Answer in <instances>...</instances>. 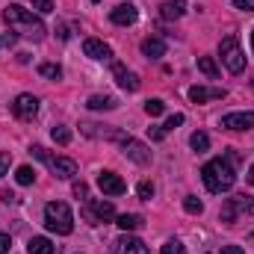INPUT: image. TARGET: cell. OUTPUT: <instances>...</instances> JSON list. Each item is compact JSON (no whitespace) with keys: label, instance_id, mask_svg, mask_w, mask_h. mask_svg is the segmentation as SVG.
Instances as JSON below:
<instances>
[{"label":"cell","instance_id":"cell-11","mask_svg":"<svg viewBox=\"0 0 254 254\" xmlns=\"http://www.w3.org/2000/svg\"><path fill=\"white\" fill-rule=\"evenodd\" d=\"M83 54L89 57V60H113V48L107 45V42H101V39H86L83 42Z\"/></svg>","mask_w":254,"mask_h":254},{"label":"cell","instance_id":"cell-36","mask_svg":"<svg viewBox=\"0 0 254 254\" xmlns=\"http://www.w3.org/2000/svg\"><path fill=\"white\" fill-rule=\"evenodd\" d=\"M9 246H12L9 234H0V254H6V252H9Z\"/></svg>","mask_w":254,"mask_h":254},{"label":"cell","instance_id":"cell-40","mask_svg":"<svg viewBox=\"0 0 254 254\" xmlns=\"http://www.w3.org/2000/svg\"><path fill=\"white\" fill-rule=\"evenodd\" d=\"M249 181H252V184H254V166H252V169H249Z\"/></svg>","mask_w":254,"mask_h":254},{"label":"cell","instance_id":"cell-3","mask_svg":"<svg viewBox=\"0 0 254 254\" xmlns=\"http://www.w3.org/2000/svg\"><path fill=\"white\" fill-rule=\"evenodd\" d=\"M45 225L51 234H60V237H68L74 231V216H71V207L65 201H51L45 207Z\"/></svg>","mask_w":254,"mask_h":254},{"label":"cell","instance_id":"cell-38","mask_svg":"<svg viewBox=\"0 0 254 254\" xmlns=\"http://www.w3.org/2000/svg\"><path fill=\"white\" fill-rule=\"evenodd\" d=\"M219 254H246V252H243L240 246H222V252Z\"/></svg>","mask_w":254,"mask_h":254},{"label":"cell","instance_id":"cell-32","mask_svg":"<svg viewBox=\"0 0 254 254\" xmlns=\"http://www.w3.org/2000/svg\"><path fill=\"white\" fill-rule=\"evenodd\" d=\"M184 125V116H181V113H175V116H169V122H166V130H175V127H181Z\"/></svg>","mask_w":254,"mask_h":254},{"label":"cell","instance_id":"cell-26","mask_svg":"<svg viewBox=\"0 0 254 254\" xmlns=\"http://www.w3.org/2000/svg\"><path fill=\"white\" fill-rule=\"evenodd\" d=\"M184 210H187V213H192V216H198V213L204 210V204H201V198L187 195V198H184Z\"/></svg>","mask_w":254,"mask_h":254},{"label":"cell","instance_id":"cell-9","mask_svg":"<svg viewBox=\"0 0 254 254\" xmlns=\"http://www.w3.org/2000/svg\"><path fill=\"white\" fill-rule=\"evenodd\" d=\"M12 113H15L18 119H33V116L39 113V98H33V95H18V98L12 101Z\"/></svg>","mask_w":254,"mask_h":254},{"label":"cell","instance_id":"cell-15","mask_svg":"<svg viewBox=\"0 0 254 254\" xmlns=\"http://www.w3.org/2000/svg\"><path fill=\"white\" fill-rule=\"evenodd\" d=\"M225 130H252L254 127V113H228L222 119Z\"/></svg>","mask_w":254,"mask_h":254},{"label":"cell","instance_id":"cell-41","mask_svg":"<svg viewBox=\"0 0 254 254\" xmlns=\"http://www.w3.org/2000/svg\"><path fill=\"white\" fill-rule=\"evenodd\" d=\"M252 51H254V30H252Z\"/></svg>","mask_w":254,"mask_h":254},{"label":"cell","instance_id":"cell-8","mask_svg":"<svg viewBox=\"0 0 254 254\" xmlns=\"http://www.w3.org/2000/svg\"><path fill=\"white\" fill-rule=\"evenodd\" d=\"M122 151H125L133 163H139V166H148V163H151V151H148V145H142V142L133 139V136H125V139H122Z\"/></svg>","mask_w":254,"mask_h":254},{"label":"cell","instance_id":"cell-27","mask_svg":"<svg viewBox=\"0 0 254 254\" xmlns=\"http://www.w3.org/2000/svg\"><path fill=\"white\" fill-rule=\"evenodd\" d=\"M163 110H166V104H163L160 98H151V101H145V113H148V116H163Z\"/></svg>","mask_w":254,"mask_h":254},{"label":"cell","instance_id":"cell-37","mask_svg":"<svg viewBox=\"0 0 254 254\" xmlns=\"http://www.w3.org/2000/svg\"><path fill=\"white\" fill-rule=\"evenodd\" d=\"M39 12H54V0H39Z\"/></svg>","mask_w":254,"mask_h":254},{"label":"cell","instance_id":"cell-19","mask_svg":"<svg viewBox=\"0 0 254 254\" xmlns=\"http://www.w3.org/2000/svg\"><path fill=\"white\" fill-rule=\"evenodd\" d=\"M184 9H187V0H169V3H163L160 15H163L166 21H178V18L184 15Z\"/></svg>","mask_w":254,"mask_h":254},{"label":"cell","instance_id":"cell-24","mask_svg":"<svg viewBox=\"0 0 254 254\" xmlns=\"http://www.w3.org/2000/svg\"><path fill=\"white\" fill-rule=\"evenodd\" d=\"M15 181H18L21 187H30V184L36 181V172H33L30 166H18V172H15Z\"/></svg>","mask_w":254,"mask_h":254},{"label":"cell","instance_id":"cell-34","mask_svg":"<svg viewBox=\"0 0 254 254\" xmlns=\"http://www.w3.org/2000/svg\"><path fill=\"white\" fill-rule=\"evenodd\" d=\"M234 6L243 12H254V0H234Z\"/></svg>","mask_w":254,"mask_h":254},{"label":"cell","instance_id":"cell-30","mask_svg":"<svg viewBox=\"0 0 254 254\" xmlns=\"http://www.w3.org/2000/svg\"><path fill=\"white\" fill-rule=\"evenodd\" d=\"M9 166H12V154L9 151H0V178L9 175Z\"/></svg>","mask_w":254,"mask_h":254},{"label":"cell","instance_id":"cell-23","mask_svg":"<svg viewBox=\"0 0 254 254\" xmlns=\"http://www.w3.org/2000/svg\"><path fill=\"white\" fill-rule=\"evenodd\" d=\"M190 145L195 148V151H207V148H210V136H207L204 130H195V133L190 136Z\"/></svg>","mask_w":254,"mask_h":254},{"label":"cell","instance_id":"cell-4","mask_svg":"<svg viewBox=\"0 0 254 254\" xmlns=\"http://www.w3.org/2000/svg\"><path fill=\"white\" fill-rule=\"evenodd\" d=\"M30 154H33V157H39L42 163H48V169H51L60 181H71V178L77 175V163H74V160H68V157H54V154H48L42 145H33V148H30Z\"/></svg>","mask_w":254,"mask_h":254},{"label":"cell","instance_id":"cell-39","mask_svg":"<svg viewBox=\"0 0 254 254\" xmlns=\"http://www.w3.org/2000/svg\"><path fill=\"white\" fill-rule=\"evenodd\" d=\"M3 42H6V45H15V42H18V36H15V33H6V36H3Z\"/></svg>","mask_w":254,"mask_h":254},{"label":"cell","instance_id":"cell-16","mask_svg":"<svg viewBox=\"0 0 254 254\" xmlns=\"http://www.w3.org/2000/svg\"><path fill=\"white\" fill-rule=\"evenodd\" d=\"M228 92L225 89H207V86H192L190 89V101L192 104H207V101H222Z\"/></svg>","mask_w":254,"mask_h":254},{"label":"cell","instance_id":"cell-10","mask_svg":"<svg viewBox=\"0 0 254 254\" xmlns=\"http://www.w3.org/2000/svg\"><path fill=\"white\" fill-rule=\"evenodd\" d=\"M113 254H151L148 252V246L142 243V240H136V237H119L116 243H113Z\"/></svg>","mask_w":254,"mask_h":254},{"label":"cell","instance_id":"cell-35","mask_svg":"<svg viewBox=\"0 0 254 254\" xmlns=\"http://www.w3.org/2000/svg\"><path fill=\"white\" fill-rule=\"evenodd\" d=\"M74 195H77V198H86V195H89V187H86L83 181H80V184H74Z\"/></svg>","mask_w":254,"mask_h":254},{"label":"cell","instance_id":"cell-18","mask_svg":"<svg viewBox=\"0 0 254 254\" xmlns=\"http://www.w3.org/2000/svg\"><path fill=\"white\" fill-rule=\"evenodd\" d=\"M27 252L30 254H57V246L48 240V237H33L27 243Z\"/></svg>","mask_w":254,"mask_h":254},{"label":"cell","instance_id":"cell-13","mask_svg":"<svg viewBox=\"0 0 254 254\" xmlns=\"http://www.w3.org/2000/svg\"><path fill=\"white\" fill-rule=\"evenodd\" d=\"M113 77H116V83H119L125 92H139V77H136L130 68H125L122 63L113 65Z\"/></svg>","mask_w":254,"mask_h":254},{"label":"cell","instance_id":"cell-17","mask_svg":"<svg viewBox=\"0 0 254 254\" xmlns=\"http://www.w3.org/2000/svg\"><path fill=\"white\" fill-rule=\"evenodd\" d=\"M142 54H145L148 60H160V57H166V42L157 39V36H148V39L142 42Z\"/></svg>","mask_w":254,"mask_h":254},{"label":"cell","instance_id":"cell-7","mask_svg":"<svg viewBox=\"0 0 254 254\" xmlns=\"http://www.w3.org/2000/svg\"><path fill=\"white\" fill-rule=\"evenodd\" d=\"M116 216V207L104 198H89V204L83 207V219L92 222V225H101V222H110Z\"/></svg>","mask_w":254,"mask_h":254},{"label":"cell","instance_id":"cell-29","mask_svg":"<svg viewBox=\"0 0 254 254\" xmlns=\"http://www.w3.org/2000/svg\"><path fill=\"white\" fill-rule=\"evenodd\" d=\"M51 136H54V142H60V145H68V142H71V130H68V127H54Z\"/></svg>","mask_w":254,"mask_h":254},{"label":"cell","instance_id":"cell-5","mask_svg":"<svg viewBox=\"0 0 254 254\" xmlns=\"http://www.w3.org/2000/svg\"><path fill=\"white\" fill-rule=\"evenodd\" d=\"M219 54H222V63H225V68H228L231 74H240V71L246 68V54L240 51L237 36H225L222 45H219Z\"/></svg>","mask_w":254,"mask_h":254},{"label":"cell","instance_id":"cell-31","mask_svg":"<svg viewBox=\"0 0 254 254\" xmlns=\"http://www.w3.org/2000/svg\"><path fill=\"white\" fill-rule=\"evenodd\" d=\"M139 198H145V201H151V198H154V184H148V181H145V184H139Z\"/></svg>","mask_w":254,"mask_h":254},{"label":"cell","instance_id":"cell-12","mask_svg":"<svg viewBox=\"0 0 254 254\" xmlns=\"http://www.w3.org/2000/svg\"><path fill=\"white\" fill-rule=\"evenodd\" d=\"M136 18H139V12H136L133 3H119V6L110 12V21L119 24V27H130V24H136Z\"/></svg>","mask_w":254,"mask_h":254},{"label":"cell","instance_id":"cell-6","mask_svg":"<svg viewBox=\"0 0 254 254\" xmlns=\"http://www.w3.org/2000/svg\"><path fill=\"white\" fill-rule=\"evenodd\" d=\"M240 213H249V216H254V201L249 198V195H234V198H228L219 216H222V222H225V225H234Z\"/></svg>","mask_w":254,"mask_h":254},{"label":"cell","instance_id":"cell-20","mask_svg":"<svg viewBox=\"0 0 254 254\" xmlns=\"http://www.w3.org/2000/svg\"><path fill=\"white\" fill-rule=\"evenodd\" d=\"M86 107L95 110V113H101V110H116L119 104H116V98H110V95H92V98L86 101Z\"/></svg>","mask_w":254,"mask_h":254},{"label":"cell","instance_id":"cell-14","mask_svg":"<svg viewBox=\"0 0 254 254\" xmlns=\"http://www.w3.org/2000/svg\"><path fill=\"white\" fill-rule=\"evenodd\" d=\"M98 187H101L104 195H122V192L127 190V184L119 175H113V172H101V175H98Z\"/></svg>","mask_w":254,"mask_h":254},{"label":"cell","instance_id":"cell-25","mask_svg":"<svg viewBox=\"0 0 254 254\" xmlns=\"http://www.w3.org/2000/svg\"><path fill=\"white\" fill-rule=\"evenodd\" d=\"M39 74L48 77V80H60V77H63V68L54 65V63H45V65H39Z\"/></svg>","mask_w":254,"mask_h":254},{"label":"cell","instance_id":"cell-21","mask_svg":"<svg viewBox=\"0 0 254 254\" xmlns=\"http://www.w3.org/2000/svg\"><path fill=\"white\" fill-rule=\"evenodd\" d=\"M116 225H119V228H122L125 234H127V231H136V228L142 225V216H136V213H122Z\"/></svg>","mask_w":254,"mask_h":254},{"label":"cell","instance_id":"cell-1","mask_svg":"<svg viewBox=\"0 0 254 254\" xmlns=\"http://www.w3.org/2000/svg\"><path fill=\"white\" fill-rule=\"evenodd\" d=\"M201 178H204V187H207L210 192H216V195L228 192L234 184H237V172H234V166H231L225 157L210 160V163L201 169Z\"/></svg>","mask_w":254,"mask_h":254},{"label":"cell","instance_id":"cell-28","mask_svg":"<svg viewBox=\"0 0 254 254\" xmlns=\"http://www.w3.org/2000/svg\"><path fill=\"white\" fill-rule=\"evenodd\" d=\"M160 254H187V249H184L181 240H169V243L160 249Z\"/></svg>","mask_w":254,"mask_h":254},{"label":"cell","instance_id":"cell-2","mask_svg":"<svg viewBox=\"0 0 254 254\" xmlns=\"http://www.w3.org/2000/svg\"><path fill=\"white\" fill-rule=\"evenodd\" d=\"M3 21H6L15 33H24V36H30V39H42V36H45V24H42V18H36L30 9L6 6V9H3Z\"/></svg>","mask_w":254,"mask_h":254},{"label":"cell","instance_id":"cell-33","mask_svg":"<svg viewBox=\"0 0 254 254\" xmlns=\"http://www.w3.org/2000/svg\"><path fill=\"white\" fill-rule=\"evenodd\" d=\"M148 136H151L154 142H160V139L166 136V127H148Z\"/></svg>","mask_w":254,"mask_h":254},{"label":"cell","instance_id":"cell-22","mask_svg":"<svg viewBox=\"0 0 254 254\" xmlns=\"http://www.w3.org/2000/svg\"><path fill=\"white\" fill-rule=\"evenodd\" d=\"M198 71H201V74H207L210 80H216V77H219V65L213 63L210 57H201V60H198Z\"/></svg>","mask_w":254,"mask_h":254}]
</instances>
